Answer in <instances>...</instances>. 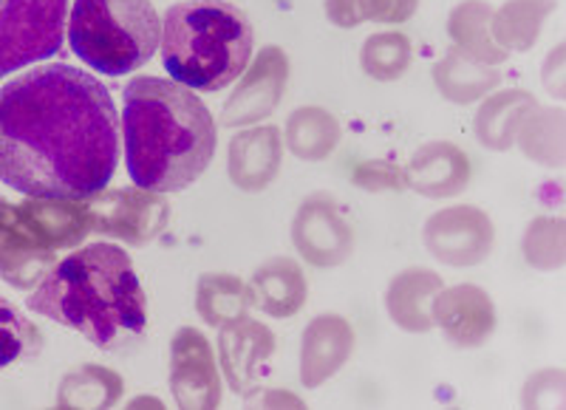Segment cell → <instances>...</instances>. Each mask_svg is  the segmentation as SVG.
<instances>
[{
  "label": "cell",
  "instance_id": "obj_1",
  "mask_svg": "<svg viewBox=\"0 0 566 410\" xmlns=\"http://www.w3.org/2000/svg\"><path fill=\"white\" fill-rule=\"evenodd\" d=\"M119 161V119L88 71L40 65L0 88V181L34 199H88Z\"/></svg>",
  "mask_w": 566,
  "mask_h": 410
},
{
  "label": "cell",
  "instance_id": "obj_2",
  "mask_svg": "<svg viewBox=\"0 0 566 410\" xmlns=\"http://www.w3.org/2000/svg\"><path fill=\"white\" fill-rule=\"evenodd\" d=\"M27 306L74 328L103 351L139 346L148 328V301L134 261L116 244H88L54 263Z\"/></svg>",
  "mask_w": 566,
  "mask_h": 410
},
{
  "label": "cell",
  "instance_id": "obj_3",
  "mask_svg": "<svg viewBox=\"0 0 566 410\" xmlns=\"http://www.w3.org/2000/svg\"><path fill=\"white\" fill-rule=\"evenodd\" d=\"M123 136L136 187L179 192L199 181L216 156V119L187 85L136 77L125 88Z\"/></svg>",
  "mask_w": 566,
  "mask_h": 410
},
{
  "label": "cell",
  "instance_id": "obj_4",
  "mask_svg": "<svg viewBox=\"0 0 566 410\" xmlns=\"http://www.w3.org/2000/svg\"><path fill=\"white\" fill-rule=\"evenodd\" d=\"M159 45L176 83L216 94L244 74L255 32L250 18L227 0H185L161 20Z\"/></svg>",
  "mask_w": 566,
  "mask_h": 410
},
{
  "label": "cell",
  "instance_id": "obj_5",
  "mask_svg": "<svg viewBox=\"0 0 566 410\" xmlns=\"http://www.w3.org/2000/svg\"><path fill=\"white\" fill-rule=\"evenodd\" d=\"M161 23L150 0H74L69 43L85 65L123 77L156 54Z\"/></svg>",
  "mask_w": 566,
  "mask_h": 410
},
{
  "label": "cell",
  "instance_id": "obj_6",
  "mask_svg": "<svg viewBox=\"0 0 566 410\" xmlns=\"http://www.w3.org/2000/svg\"><path fill=\"white\" fill-rule=\"evenodd\" d=\"M69 0H0V77L63 49Z\"/></svg>",
  "mask_w": 566,
  "mask_h": 410
},
{
  "label": "cell",
  "instance_id": "obj_7",
  "mask_svg": "<svg viewBox=\"0 0 566 410\" xmlns=\"http://www.w3.org/2000/svg\"><path fill=\"white\" fill-rule=\"evenodd\" d=\"M88 212L91 230L99 235L116 238L130 246L150 244L168 227L170 204L165 192L145 190V187H114L99 190L83 199Z\"/></svg>",
  "mask_w": 566,
  "mask_h": 410
},
{
  "label": "cell",
  "instance_id": "obj_8",
  "mask_svg": "<svg viewBox=\"0 0 566 410\" xmlns=\"http://www.w3.org/2000/svg\"><path fill=\"white\" fill-rule=\"evenodd\" d=\"M422 241L439 263L468 270L488 261L495 244V227L488 212L473 204L444 207L424 221Z\"/></svg>",
  "mask_w": 566,
  "mask_h": 410
},
{
  "label": "cell",
  "instance_id": "obj_9",
  "mask_svg": "<svg viewBox=\"0 0 566 410\" xmlns=\"http://www.w3.org/2000/svg\"><path fill=\"white\" fill-rule=\"evenodd\" d=\"M292 244L297 255L315 270H335L354 252V227L332 196L315 192L297 207L292 221Z\"/></svg>",
  "mask_w": 566,
  "mask_h": 410
},
{
  "label": "cell",
  "instance_id": "obj_10",
  "mask_svg": "<svg viewBox=\"0 0 566 410\" xmlns=\"http://www.w3.org/2000/svg\"><path fill=\"white\" fill-rule=\"evenodd\" d=\"M290 83V57L281 45H266L258 52V57L241 74V83L235 85L232 96L221 111V125L224 128H250V125L264 123L266 116L277 111L283 99V91Z\"/></svg>",
  "mask_w": 566,
  "mask_h": 410
},
{
  "label": "cell",
  "instance_id": "obj_11",
  "mask_svg": "<svg viewBox=\"0 0 566 410\" xmlns=\"http://www.w3.org/2000/svg\"><path fill=\"white\" fill-rule=\"evenodd\" d=\"M170 393L179 408L212 410L221 404L219 359L199 328H179L170 340Z\"/></svg>",
  "mask_w": 566,
  "mask_h": 410
},
{
  "label": "cell",
  "instance_id": "obj_12",
  "mask_svg": "<svg viewBox=\"0 0 566 410\" xmlns=\"http://www.w3.org/2000/svg\"><path fill=\"white\" fill-rule=\"evenodd\" d=\"M275 348L277 343L270 326L250 320L247 315L219 328V366L235 397H255Z\"/></svg>",
  "mask_w": 566,
  "mask_h": 410
},
{
  "label": "cell",
  "instance_id": "obj_13",
  "mask_svg": "<svg viewBox=\"0 0 566 410\" xmlns=\"http://www.w3.org/2000/svg\"><path fill=\"white\" fill-rule=\"evenodd\" d=\"M54 263L57 252L29 224L20 204L0 199V277L9 286L29 292L54 270Z\"/></svg>",
  "mask_w": 566,
  "mask_h": 410
},
{
  "label": "cell",
  "instance_id": "obj_14",
  "mask_svg": "<svg viewBox=\"0 0 566 410\" xmlns=\"http://www.w3.org/2000/svg\"><path fill=\"white\" fill-rule=\"evenodd\" d=\"M433 326L442 328L453 348H482L495 332L493 297L476 283L439 288L431 303Z\"/></svg>",
  "mask_w": 566,
  "mask_h": 410
},
{
  "label": "cell",
  "instance_id": "obj_15",
  "mask_svg": "<svg viewBox=\"0 0 566 410\" xmlns=\"http://www.w3.org/2000/svg\"><path fill=\"white\" fill-rule=\"evenodd\" d=\"M283 161V134L275 125H250L230 139L227 176L239 190L261 192L275 185Z\"/></svg>",
  "mask_w": 566,
  "mask_h": 410
},
{
  "label": "cell",
  "instance_id": "obj_16",
  "mask_svg": "<svg viewBox=\"0 0 566 410\" xmlns=\"http://www.w3.org/2000/svg\"><path fill=\"white\" fill-rule=\"evenodd\" d=\"M406 187L424 199H453L468 190L473 167L468 154L453 141H424L406 167Z\"/></svg>",
  "mask_w": 566,
  "mask_h": 410
},
{
  "label": "cell",
  "instance_id": "obj_17",
  "mask_svg": "<svg viewBox=\"0 0 566 410\" xmlns=\"http://www.w3.org/2000/svg\"><path fill=\"white\" fill-rule=\"evenodd\" d=\"M354 354V328L340 315H317L303 328L301 382L303 388H321L343 371Z\"/></svg>",
  "mask_w": 566,
  "mask_h": 410
},
{
  "label": "cell",
  "instance_id": "obj_18",
  "mask_svg": "<svg viewBox=\"0 0 566 410\" xmlns=\"http://www.w3.org/2000/svg\"><path fill=\"white\" fill-rule=\"evenodd\" d=\"M250 306L264 312L272 320H290L306 306L310 283L303 275L301 263L295 257H272L252 272L250 283Z\"/></svg>",
  "mask_w": 566,
  "mask_h": 410
},
{
  "label": "cell",
  "instance_id": "obj_19",
  "mask_svg": "<svg viewBox=\"0 0 566 410\" xmlns=\"http://www.w3.org/2000/svg\"><path fill=\"white\" fill-rule=\"evenodd\" d=\"M442 277L424 266H411L399 272L386 288V312L408 334H424L433 328L431 303L437 292L442 288Z\"/></svg>",
  "mask_w": 566,
  "mask_h": 410
},
{
  "label": "cell",
  "instance_id": "obj_20",
  "mask_svg": "<svg viewBox=\"0 0 566 410\" xmlns=\"http://www.w3.org/2000/svg\"><path fill=\"white\" fill-rule=\"evenodd\" d=\"M535 108H538V99L530 91H493V94L484 96V103L476 111V119H473L476 139L488 150H510L515 145V134H518L522 123Z\"/></svg>",
  "mask_w": 566,
  "mask_h": 410
},
{
  "label": "cell",
  "instance_id": "obj_21",
  "mask_svg": "<svg viewBox=\"0 0 566 410\" xmlns=\"http://www.w3.org/2000/svg\"><path fill=\"white\" fill-rule=\"evenodd\" d=\"M20 212L54 252L74 250L91 232L83 199H34L29 196V201L20 204Z\"/></svg>",
  "mask_w": 566,
  "mask_h": 410
},
{
  "label": "cell",
  "instance_id": "obj_22",
  "mask_svg": "<svg viewBox=\"0 0 566 410\" xmlns=\"http://www.w3.org/2000/svg\"><path fill=\"white\" fill-rule=\"evenodd\" d=\"M502 83V71L495 65L476 63L473 57L451 45L444 57L433 65V85L453 105H473L493 94Z\"/></svg>",
  "mask_w": 566,
  "mask_h": 410
},
{
  "label": "cell",
  "instance_id": "obj_23",
  "mask_svg": "<svg viewBox=\"0 0 566 410\" xmlns=\"http://www.w3.org/2000/svg\"><path fill=\"white\" fill-rule=\"evenodd\" d=\"M558 9V0H507L502 9H493L490 32L504 54L530 52L538 43L544 23Z\"/></svg>",
  "mask_w": 566,
  "mask_h": 410
},
{
  "label": "cell",
  "instance_id": "obj_24",
  "mask_svg": "<svg viewBox=\"0 0 566 410\" xmlns=\"http://www.w3.org/2000/svg\"><path fill=\"white\" fill-rule=\"evenodd\" d=\"M340 139L343 128L335 114H328L326 108H317V105H303V108L292 111L286 128H283L286 148L301 161H326L340 148Z\"/></svg>",
  "mask_w": 566,
  "mask_h": 410
},
{
  "label": "cell",
  "instance_id": "obj_25",
  "mask_svg": "<svg viewBox=\"0 0 566 410\" xmlns=\"http://www.w3.org/2000/svg\"><path fill=\"white\" fill-rule=\"evenodd\" d=\"M490 20H493V7L488 0H462L448 18V34H451L453 45L476 63L502 65L510 54L495 45Z\"/></svg>",
  "mask_w": 566,
  "mask_h": 410
},
{
  "label": "cell",
  "instance_id": "obj_26",
  "mask_svg": "<svg viewBox=\"0 0 566 410\" xmlns=\"http://www.w3.org/2000/svg\"><path fill=\"white\" fill-rule=\"evenodd\" d=\"M515 145L530 161L541 167H564L566 161V114L560 108H535L515 134Z\"/></svg>",
  "mask_w": 566,
  "mask_h": 410
},
{
  "label": "cell",
  "instance_id": "obj_27",
  "mask_svg": "<svg viewBox=\"0 0 566 410\" xmlns=\"http://www.w3.org/2000/svg\"><path fill=\"white\" fill-rule=\"evenodd\" d=\"M250 308V292L239 275L210 272L196 283V312L207 326H227V323L244 317Z\"/></svg>",
  "mask_w": 566,
  "mask_h": 410
},
{
  "label": "cell",
  "instance_id": "obj_28",
  "mask_svg": "<svg viewBox=\"0 0 566 410\" xmlns=\"http://www.w3.org/2000/svg\"><path fill=\"white\" fill-rule=\"evenodd\" d=\"M125 393V379L103 366H80L65 374L57 391V408H114Z\"/></svg>",
  "mask_w": 566,
  "mask_h": 410
},
{
  "label": "cell",
  "instance_id": "obj_29",
  "mask_svg": "<svg viewBox=\"0 0 566 410\" xmlns=\"http://www.w3.org/2000/svg\"><path fill=\"white\" fill-rule=\"evenodd\" d=\"M413 63V49L408 34L402 32H377L363 43L360 65L371 80L394 83L406 77Z\"/></svg>",
  "mask_w": 566,
  "mask_h": 410
},
{
  "label": "cell",
  "instance_id": "obj_30",
  "mask_svg": "<svg viewBox=\"0 0 566 410\" xmlns=\"http://www.w3.org/2000/svg\"><path fill=\"white\" fill-rule=\"evenodd\" d=\"M524 261L538 272H558L566 263V221L558 215H538L530 221L522 241Z\"/></svg>",
  "mask_w": 566,
  "mask_h": 410
},
{
  "label": "cell",
  "instance_id": "obj_31",
  "mask_svg": "<svg viewBox=\"0 0 566 410\" xmlns=\"http://www.w3.org/2000/svg\"><path fill=\"white\" fill-rule=\"evenodd\" d=\"M43 351V334L14 303L0 297V371Z\"/></svg>",
  "mask_w": 566,
  "mask_h": 410
},
{
  "label": "cell",
  "instance_id": "obj_32",
  "mask_svg": "<svg viewBox=\"0 0 566 410\" xmlns=\"http://www.w3.org/2000/svg\"><path fill=\"white\" fill-rule=\"evenodd\" d=\"M566 377L564 371H538L527 379L522 402L527 408H564Z\"/></svg>",
  "mask_w": 566,
  "mask_h": 410
},
{
  "label": "cell",
  "instance_id": "obj_33",
  "mask_svg": "<svg viewBox=\"0 0 566 410\" xmlns=\"http://www.w3.org/2000/svg\"><path fill=\"white\" fill-rule=\"evenodd\" d=\"M352 181L368 192L382 190H406V170L394 161L374 159L366 165H357L352 174Z\"/></svg>",
  "mask_w": 566,
  "mask_h": 410
},
{
  "label": "cell",
  "instance_id": "obj_34",
  "mask_svg": "<svg viewBox=\"0 0 566 410\" xmlns=\"http://www.w3.org/2000/svg\"><path fill=\"white\" fill-rule=\"evenodd\" d=\"M326 18L337 29H357L371 20L368 0H326Z\"/></svg>",
  "mask_w": 566,
  "mask_h": 410
},
{
  "label": "cell",
  "instance_id": "obj_35",
  "mask_svg": "<svg viewBox=\"0 0 566 410\" xmlns=\"http://www.w3.org/2000/svg\"><path fill=\"white\" fill-rule=\"evenodd\" d=\"M368 3H371V20L377 23H406L419 9V0H368Z\"/></svg>",
  "mask_w": 566,
  "mask_h": 410
},
{
  "label": "cell",
  "instance_id": "obj_36",
  "mask_svg": "<svg viewBox=\"0 0 566 410\" xmlns=\"http://www.w3.org/2000/svg\"><path fill=\"white\" fill-rule=\"evenodd\" d=\"M541 80H544V88L555 96V99H564L566 96V83H564V43L555 45L549 57L544 60V71H541Z\"/></svg>",
  "mask_w": 566,
  "mask_h": 410
},
{
  "label": "cell",
  "instance_id": "obj_37",
  "mask_svg": "<svg viewBox=\"0 0 566 410\" xmlns=\"http://www.w3.org/2000/svg\"><path fill=\"white\" fill-rule=\"evenodd\" d=\"M255 399V397H252ZM258 404H264V408H275V404H286V408H303V399L292 397V393H281V391H272V393H264V397L255 399Z\"/></svg>",
  "mask_w": 566,
  "mask_h": 410
},
{
  "label": "cell",
  "instance_id": "obj_38",
  "mask_svg": "<svg viewBox=\"0 0 566 410\" xmlns=\"http://www.w3.org/2000/svg\"><path fill=\"white\" fill-rule=\"evenodd\" d=\"M142 404H150V408H165V404H161V399H150V397L134 399V402H128V408H142Z\"/></svg>",
  "mask_w": 566,
  "mask_h": 410
}]
</instances>
